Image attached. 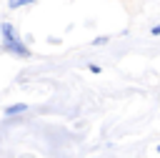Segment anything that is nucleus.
Listing matches in <instances>:
<instances>
[{
  "instance_id": "4",
  "label": "nucleus",
  "mask_w": 160,
  "mask_h": 158,
  "mask_svg": "<svg viewBox=\"0 0 160 158\" xmlns=\"http://www.w3.org/2000/svg\"><path fill=\"white\" fill-rule=\"evenodd\" d=\"M88 70H90V73H95V75H98V73H100V70H102V68H100V65H98V63H90V65H88Z\"/></svg>"
},
{
  "instance_id": "6",
  "label": "nucleus",
  "mask_w": 160,
  "mask_h": 158,
  "mask_svg": "<svg viewBox=\"0 0 160 158\" xmlns=\"http://www.w3.org/2000/svg\"><path fill=\"white\" fill-rule=\"evenodd\" d=\"M150 35H160V25H152L150 28Z\"/></svg>"
},
{
  "instance_id": "1",
  "label": "nucleus",
  "mask_w": 160,
  "mask_h": 158,
  "mask_svg": "<svg viewBox=\"0 0 160 158\" xmlns=\"http://www.w3.org/2000/svg\"><path fill=\"white\" fill-rule=\"evenodd\" d=\"M0 35H2V50H10V53L22 55V58H28V55H30L28 45L15 35V30H12V25H10V23H2V25H0Z\"/></svg>"
},
{
  "instance_id": "3",
  "label": "nucleus",
  "mask_w": 160,
  "mask_h": 158,
  "mask_svg": "<svg viewBox=\"0 0 160 158\" xmlns=\"http://www.w3.org/2000/svg\"><path fill=\"white\" fill-rule=\"evenodd\" d=\"M28 3H35V0H10V8H20V5H28Z\"/></svg>"
},
{
  "instance_id": "2",
  "label": "nucleus",
  "mask_w": 160,
  "mask_h": 158,
  "mask_svg": "<svg viewBox=\"0 0 160 158\" xmlns=\"http://www.w3.org/2000/svg\"><path fill=\"white\" fill-rule=\"evenodd\" d=\"M22 110H28V105H25V103H15V105L5 108V115H20Z\"/></svg>"
},
{
  "instance_id": "5",
  "label": "nucleus",
  "mask_w": 160,
  "mask_h": 158,
  "mask_svg": "<svg viewBox=\"0 0 160 158\" xmlns=\"http://www.w3.org/2000/svg\"><path fill=\"white\" fill-rule=\"evenodd\" d=\"M105 43H108V38H105V35H102V38H95V40H92V45H105Z\"/></svg>"
}]
</instances>
